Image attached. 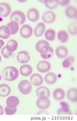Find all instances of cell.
<instances>
[{
  "label": "cell",
  "instance_id": "1",
  "mask_svg": "<svg viewBox=\"0 0 77 121\" xmlns=\"http://www.w3.org/2000/svg\"><path fill=\"white\" fill-rule=\"evenodd\" d=\"M2 74L5 79L8 81H13L18 77L19 73L17 68L10 66L4 69Z\"/></svg>",
  "mask_w": 77,
  "mask_h": 121
},
{
  "label": "cell",
  "instance_id": "2",
  "mask_svg": "<svg viewBox=\"0 0 77 121\" xmlns=\"http://www.w3.org/2000/svg\"><path fill=\"white\" fill-rule=\"evenodd\" d=\"M10 19L11 21L16 22L18 23L19 25H22L25 22V15L22 11H15L11 14Z\"/></svg>",
  "mask_w": 77,
  "mask_h": 121
},
{
  "label": "cell",
  "instance_id": "3",
  "mask_svg": "<svg viewBox=\"0 0 77 121\" xmlns=\"http://www.w3.org/2000/svg\"><path fill=\"white\" fill-rule=\"evenodd\" d=\"M18 88L22 93L24 95L28 94L32 90L31 83L27 80H23L19 83Z\"/></svg>",
  "mask_w": 77,
  "mask_h": 121
},
{
  "label": "cell",
  "instance_id": "4",
  "mask_svg": "<svg viewBox=\"0 0 77 121\" xmlns=\"http://www.w3.org/2000/svg\"><path fill=\"white\" fill-rule=\"evenodd\" d=\"M49 44L45 40H40L38 42L36 46V48L37 52L40 53L47 52L50 48Z\"/></svg>",
  "mask_w": 77,
  "mask_h": 121
},
{
  "label": "cell",
  "instance_id": "5",
  "mask_svg": "<svg viewBox=\"0 0 77 121\" xmlns=\"http://www.w3.org/2000/svg\"><path fill=\"white\" fill-rule=\"evenodd\" d=\"M37 97L43 99H48L50 96V91L45 86H41L37 88L36 91Z\"/></svg>",
  "mask_w": 77,
  "mask_h": 121
},
{
  "label": "cell",
  "instance_id": "6",
  "mask_svg": "<svg viewBox=\"0 0 77 121\" xmlns=\"http://www.w3.org/2000/svg\"><path fill=\"white\" fill-rule=\"evenodd\" d=\"M33 30L31 26L28 24L24 25L20 29V35L23 38H28L32 36Z\"/></svg>",
  "mask_w": 77,
  "mask_h": 121
},
{
  "label": "cell",
  "instance_id": "7",
  "mask_svg": "<svg viewBox=\"0 0 77 121\" xmlns=\"http://www.w3.org/2000/svg\"><path fill=\"white\" fill-rule=\"evenodd\" d=\"M11 11V7L7 3L0 4V17H8Z\"/></svg>",
  "mask_w": 77,
  "mask_h": 121
},
{
  "label": "cell",
  "instance_id": "8",
  "mask_svg": "<svg viewBox=\"0 0 77 121\" xmlns=\"http://www.w3.org/2000/svg\"><path fill=\"white\" fill-rule=\"evenodd\" d=\"M60 104L62 108H60L58 111V115H70L72 114L71 111L70 110V106L67 103L63 101L61 102Z\"/></svg>",
  "mask_w": 77,
  "mask_h": 121
},
{
  "label": "cell",
  "instance_id": "9",
  "mask_svg": "<svg viewBox=\"0 0 77 121\" xmlns=\"http://www.w3.org/2000/svg\"><path fill=\"white\" fill-rule=\"evenodd\" d=\"M51 66L49 62L46 60H42L37 64V69L39 72L45 73L49 72L51 69Z\"/></svg>",
  "mask_w": 77,
  "mask_h": 121
},
{
  "label": "cell",
  "instance_id": "10",
  "mask_svg": "<svg viewBox=\"0 0 77 121\" xmlns=\"http://www.w3.org/2000/svg\"><path fill=\"white\" fill-rule=\"evenodd\" d=\"M17 59L20 63H27L30 60V56L28 52L22 51L17 54Z\"/></svg>",
  "mask_w": 77,
  "mask_h": 121
},
{
  "label": "cell",
  "instance_id": "11",
  "mask_svg": "<svg viewBox=\"0 0 77 121\" xmlns=\"http://www.w3.org/2000/svg\"><path fill=\"white\" fill-rule=\"evenodd\" d=\"M56 16L53 12L48 11L43 15L42 19L44 22L47 23H51L56 20Z\"/></svg>",
  "mask_w": 77,
  "mask_h": 121
},
{
  "label": "cell",
  "instance_id": "12",
  "mask_svg": "<svg viewBox=\"0 0 77 121\" xmlns=\"http://www.w3.org/2000/svg\"><path fill=\"white\" fill-rule=\"evenodd\" d=\"M27 17L29 21L33 22H35L37 21L39 18V12L36 9H31L28 12Z\"/></svg>",
  "mask_w": 77,
  "mask_h": 121
},
{
  "label": "cell",
  "instance_id": "13",
  "mask_svg": "<svg viewBox=\"0 0 77 121\" xmlns=\"http://www.w3.org/2000/svg\"><path fill=\"white\" fill-rule=\"evenodd\" d=\"M36 105L37 107L42 110H45L49 107L50 102L49 99H43L39 98L36 101Z\"/></svg>",
  "mask_w": 77,
  "mask_h": 121
},
{
  "label": "cell",
  "instance_id": "14",
  "mask_svg": "<svg viewBox=\"0 0 77 121\" xmlns=\"http://www.w3.org/2000/svg\"><path fill=\"white\" fill-rule=\"evenodd\" d=\"M30 80L32 83L35 86H39L42 85L43 82L42 77L38 73H34L30 78Z\"/></svg>",
  "mask_w": 77,
  "mask_h": 121
},
{
  "label": "cell",
  "instance_id": "15",
  "mask_svg": "<svg viewBox=\"0 0 77 121\" xmlns=\"http://www.w3.org/2000/svg\"><path fill=\"white\" fill-rule=\"evenodd\" d=\"M19 104V100L18 98L14 96L9 97L6 101L7 106L10 108L16 107Z\"/></svg>",
  "mask_w": 77,
  "mask_h": 121
},
{
  "label": "cell",
  "instance_id": "16",
  "mask_svg": "<svg viewBox=\"0 0 77 121\" xmlns=\"http://www.w3.org/2000/svg\"><path fill=\"white\" fill-rule=\"evenodd\" d=\"M56 52L58 57L63 59L67 56L68 55V51L67 47L65 46H60L57 48Z\"/></svg>",
  "mask_w": 77,
  "mask_h": 121
},
{
  "label": "cell",
  "instance_id": "17",
  "mask_svg": "<svg viewBox=\"0 0 77 121\" xmlns=\"http://www.w3.org/2000/svg\"><path fill=\"white\" fill-rule=\"evenodd\" d=\"M11 35L10 30L7 26H3L0 27V38L3 39H7Z\"/></svg>",
  "mask_w": 77,
  "mask_h": 121
},
{
  "label": "cell",
  "instance_id": "18",
  "mask_svg": "<svg viewBox=\"0 0 77 121\" xmlns=\"http://www.w3.org/2000/svg\"><path fill=\"white\" fill-rule=\"evenodd\" d=\"M45 25L43 22H40L37 24L34 29V34L37 37L42 36L45 30Z\"/></svg>",
  "mask_w": 77,
  "mask_h": 121
},
{
  "label": "cell",
  "instance_id": "19",
  "mask_svg": "<svg viewBox=\"0 0 77 121\" xmlns=\"http://www.w3.org/2000/svg\"><path fill=\"white\" fill-rule=\"evenodd\" d=\"M77 8L75 6L71 5L67 7L65 13L68 17L74 18L77 17Z\"/></svg>",
  "mask_w": 77,
  "mask_h": 121
},
{
  "label": "cell",
  "instance_id": "20",
  "mask_svg": "<svg viewBox=\"0 0 77 121\" xmlns=\"http://www.w3.org/2000/svg\"><path fill=\"white\" fill-rule=\"evenodd\" d=\"M66 96L65 91L62 88H58L54 91L53 96L54 99L57 101H60L64 99Z\"/></svg>",
  "mask_w": 77,
  "mask_h": 121
},
{
  "label": "cell",
  "instance_id": "21",
  "mask_svg": "<svg viewBox=\"0 0 77 121\" xmlns=\"http://www.w3.org/2000/svg\"><path fill=\"white\" fill-rule=\"evenodd\" d=\"M20 73L24 76H28L31 74L33 70L31 66L28 64L23 65L20 67Z\"/></svg>",
  "mask_w": 77,
  "mask_h": 121
},
{
  "label": "cell",
  "instance_id": "22",
  "mask_svg": "<svg viewBox=\"0 0 77 121\" xmlns=\"http://www.w3.org/2000/svg\"><path fill=\"white\" fill-rule=\"evenodd\" d=\"M67 98L72 102H77V89L72 88L68 91L67 93Z\"/></svg>",
  "mask_w": 77,
  "mask_h": 121
},
{
  "label": "cell",
  "instance_id": "23",
  "mask_svg": "<svg viewBox=\"0 0 77 121\" xmlns=\"http://www.w3.org/2000/svg\"><path fill=\"white\" fill-rule=\"evenodd\" d=\"M46 82L48 84H54L56 82L57 80V76L53 73H49L46 74L45 77Z\"/></svg>",
  "mask_w": 77,
  "mask_h": 121
},
{
  "label": "cell",
  "instance_id": "24",
  "mask_svg": "<svg viewBox=\"0 0 77 121\" xmlns=\"http://www.w3.org/2000/svg\"><path fill=\"white\" fill-rule=\"evenodd\" d=\"M11 89L10 87L5 84L0 85V96L6 97L8 96L10 93Z\"/></svg>",
  "mask_w": 77,
  "mask_h": 121
},
{
  "label": "cell",
  "instance_id": "25",
  "mask_svg": "<svg viewBox=\"0 0 77 121\" xmlns=\"http://www.w3.org/2000/svg\"><path fill=\"white\" fill-rule=\"evenodd\" d=\"M18 44L17 42L14 39H10L9 41L6 44V48L7 50L11 52L16 50L18 47Z\"/></svg>",
  "mask_w": 77,
  "mask_h": 121
},
{
  "label": "cell",
  "instance_id": "26",
  "mask_svg": "<svg viewBox=\"0 0 77 121\" xmlns=\"http://www.w3.org/2000/svg\"><path fill=\"white\" fill-rule=\"evenodd\" d=\"M58 38L61 43L67 42L69 39V35L65 30H61L58 33Z\"/></svg>",
  "mask_w": 77,
  "mask_h": 121
},
{
  "label": "cell",
  "instance_id": "27",
  "mask_svg": "<svg viewBox=\"0 0 77 121\" xmlns=\"http://www.w3.org/2000/svg\"><path fill=\"white\" fill-rule=\"evenodd\" d=\"M19 25L18 22L14 21H12L7 24V26L10 29L11 35H14L18 32L19 29Z\"/></svg>",
  "mask_w": 77,
  "mask_h": 121
},
{
  "label": "cell",
  "instance_id": "28",
  "mask_svg": "<svg viewBox=\"0 0 77 121\" xmlns=\"http://www.w3.org/2000/svg\"><path fill=\"white\" fill-rule=\"evenodd\" d=\"M45 4L48 8L53 9L56 8L58 6L59 0H45Z\"/></svg>",
  "mask_w": 77,
  "mask_h": 121
},
{
  "label": "cell",
  "instance_id": "29",
  "mask_svg": "<svg viewBox=\"0 0 77 121\" xmlns=\"http://www.w3.org/2000/svg\"><path fill=\"white\" fill-rule=\"evenodd\" d=\"M56 31L53 29H48L46 32L45 36L46 38L49 41H54L56 36Z\"/></svg>",
  "mask_w": 77,
  "mask_h": 121
},
{
  "label": "cell",
  "instance_id": "30",
  "mask_svg": "<svg viewBox=\"0 0 77 121\" xmlns=\"http://www.w3.org/2000/svg\"><path fill=\"white\" fill-rule=\"evenodd\" d=\"M75 58L73 56H71L66 58L63 63V65L65 68H68L71 66L74 62Z\"/></svg>",
  "mask_w": 77,
  "mask_h": 121
},
{
  "label": "cell",
  "instance_id": "31",
  "mask_svg": "<svg viewBox=\"0 0 77 121\" xmlns=\"http://www.w3.org/2000/svg\"><path fill=\"white\" fill-rule=\"evenodd\" d=\"M54 51L53 48L50 47L49 50L47 52L44 53H40L42 58L45 59H51L53 56Z\"/></svg>",
  "mask_w": 77,
  "mask_h": 121
},
{
  "label": "cell",
  "instance_id": "32",
  "mask_svg": "<svg viewBox=\"0 0 77 121\" xmlns=\"http://www.w3.org/2000/svg\"><path fill=\"white\" fill-rule=\"evenodd\" d=\"M77 21L72 22L68 26V29L69 32L73 35H75L77 34Z\"/></svg>",
  "mask_w": 77,
  "mask_h": 121
},
{
  "label": "cell",
  "instance_id": "33",
  "mask_svg": "<svg viewBox=\"0 0 77 121\" xmlns=\"http://www.w3.org/2000/svg\"><path fill=\"white\" fill-rule=\"evenodd\" d=\"M13 54V52H9L6 49V46L3 47L1 50V54L3 57L6 58H10Z\"/></svg>",
  "mask_w": 77,
  "mask_h": 121
},
{
  "label": "cell",
  "instance_id": "34",
  "mask_svg": "<svg viewBox=\"0 0 77 121\" xmlns=\"http://www.w3.org/2000/svg\"><path fill=\"white\" fill-rule=\"evenodd\" d=\"M17 108L15 107L14 108H9L7 106H6L5 108V113L7 115H12L16 113L17 111Z\"/></svg>",
  "mask_w": 77,
  "mask_h": 121
},
{
  "label": "cell",
  "instance_id": "35",
  "mask_svg": "<svg viewBox=\"0 0 77 121\" xmlns=\"http://www.w3.org/2000/svg\"><path fill=\"white\" fill-rule=\"evenodd\" d=\"M71 0H60L59 1V3L62 6H66L68 5L70 3Z\"/></svg>",
  "mask_w": 77,
  "mask_h": 121
},
{
  "label": "cell",
  "instance_id": "36",
  "mask_svg": "<svg viewBox=\"0 0 77 121\" xmlns=\"http://www.w3.org/2000/svg\"><path fill=\"white\" fill-rule=\"evenodd\" d=\"M37 115H48L49 114L47 113V112L44 111H42L39 112V113L37 114Z\"/></svg>",
  "mask_w": 77,
  "mask_h": 121
},
{
  "label": "cell",
  "instance_id": "37",
  "mask_svg": "<svg viewBox=\"0 0 77 121\" xmlns=\"http://www.w3.org/2000/svg\"><path fill=\"white\" fill-rule=\"evenodd\" d=\"M4 114L3 108L1 105H0V115H3Z\"/></svg>",
  "mask_w": 77,
  "mask_h": 121
},
{
  "label": "cell",
  "instance_id": "38",
  "mask_svg": "<svg viewBox=\"0 0 77 121\" xmlns=\"http://www.w3.org/2000/svg\"><path fill=\"white\" fill-rule=\"evenodd\" d=\"M4 45V42L3 40L0 39V49Z\"/></svg>",
  "mask_w": 77,
  "mask_h": 121
},
{
  "label": "cell",
  "instance_id": "39",
  "mask_svg": "<svg viewBox=\"0 0 77 121\" xmlns=\"http://www.w3.org/2000/svg\"><path fill=\"white\" fill-rule=\"evenodd\" d=\"M1 56H0V63L1 62Z\"/></svg>",
  "mask_w": 77,
  "mask_h": 121
},
{
  "label": "cell",
  "instance_id": "40",
  "mask_svg": "<svg viewBox=\"0 0 77 121\" xmlns=\"http://www.w3.org/2000/svg\"><path fill=\"white\" fill-rule=\"evenodd\" d=\"M1 76L0 74V80H1Z\"/></svg>",
  "mask_w": 77,
  "mask_h": 121
}]
</instances>
